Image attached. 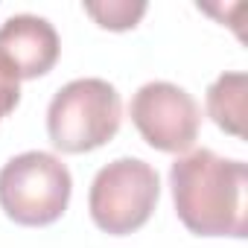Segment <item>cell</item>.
I'll list each match as a JSON object with an SVG mask.
<instances>
[{
  "label": "cell",
  "instance_id": "cell-1",
  "mask_svg": "<svg viewBox=\"0 0 248 248\" xmlns=\"http://www.w3.org/2000/svg\"><path fill=\"white\" fill-rule=\"evenodd\" d=\"M170 187L175 213L190 233L245 236L248 170L242 161L219 158L213 149H196L170 167Z\"/></svg>",
  "mask_w": 248,
  "mask_h": 248
},
{
  "label": "cell",
  "instance_id": "cell-2",
  "mask_svg": "<svg viewBox=\"0 0 248 248\" xmlns=\"http://www.w3.org/2000/svg\"><path fill=\"white\" fill-rule=\"evenodd\" d=\"M123 120V102L105 79H73L56 91L47 108V135L56 149L82 155L105 146Z\"/></svg>",
  "mask_w": 248,
  "mask_h": 248
},
{
  "label": "cell",
  "instance_id": "cell-3",
  "mask_svg": "<svg viewBox=\"0 0 248 248\" xmlns=\"http://www.w3.org/2000/svg\"><path fill=\"white\" fill-rule=\"evenodd\" d=\"M73 178L67 164L50 152H24L0 170V207L27 228L53 225L70 202Z\"/></svg>",
  "mask_w": 248,
  "mask_h": 248
},
{
  "label": "cell",
  "instance_id": "cell-4",
  "mask_svg": "<svg viewBox=\"0 0 248 248\" xmlns=\"http://www.w3.org/2000/svg\"><path fill=\"white\" fill-rule=\"evenodd\" d=\"M161 199L158 170L140 158H117L93 175L88 207L99 231L126 236L143 228Z\"/></svg>",
  "mask_w": 248,
  "mask_h": 248
},
{
  "label": "cell",
  "instance_id": "cell-5",
  "mask_svg": "<svg viewBox=\"0 0 248 248\" xmlns=\"http://www.w3.org/2000/svg\"><path fill=\"white\" fill-rule=\"evenodd\" d=\"M132 123L140 138L161 152H187L202 126L199 102L172 82H146L132 96Z\"/></svg>",
  "mask_w": 248,
  "mask_h": 248
},
{
  "label": "cell",
  "instance_id": "cell-6",
  "mask_svg": "<svg viewBox=\"0 0 248 248\" xmlns=\"http://www.w3.org/2000/svg\"><path fill=\"white\" fill-rule=\"evenodd\" d=\"M59 50V32L47 18L12 15L0 27V56L15 67L18 79H35L50 73Z\"/></svg>",
  "mask_w": 248,
  "mask_h": 248
},
{
  "label": "cell",
  "instance_id": "cell-7",
  "mask_svg": "<svg viewBox=\"0 0 248 248\" xmlns=\"http://www.w3.org/2000/svg\"><path fill=\"white\" fill-rule=\"evenodd\" d=\"M207 114L222 132L245 135V73H222L207 88Z\"/></svg>",
  "mask_w": 248,
  "mask_h": 248
},
{
  "label": "cell",
  "instance_id": "cell-8",
  "mask_svg": "<svg viewBox=\"0 0 248 248\" xmlns=\"http://www.w3.org/2000/svg\"><path fill=\"white\" fill-rule=\"evenodd\" d=\"M85 12L105 30H132L146 15L143 0H102V3H85Z\"/></svg>",
  "mask_w": 248,
  "mask_h": 248
},
{
  "label": "cell",
  "instance_id": "cell-9",
  "mask_svg": "<svg viewBox=\"0 0 248 248\" xmlns=\"http://www.w3.org/2000/svg\"><path fill=\"white\" fill-rule=\"evenodd\" d=\"M18 99H21V79H18L15 67L0 56V120L15 111Z\"/></svg>",
  "mask_w": 248,
  "mask_h": 248
}]
</instances>
